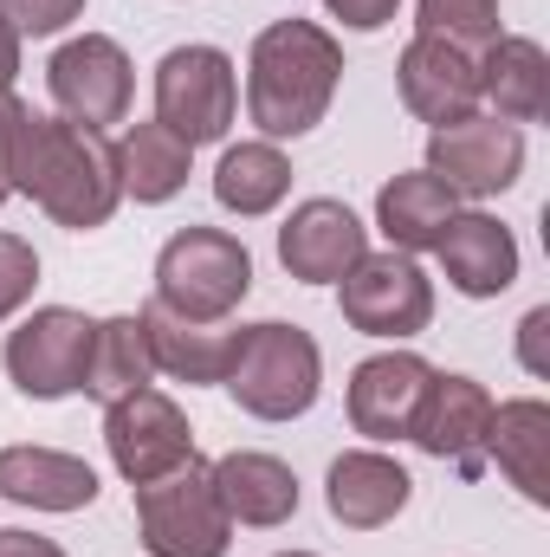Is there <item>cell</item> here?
<instances>
[{"label":"cell","mask_w":550,"mask_h":557,"mask_svg":"<svg viewBox=\"0 0 550 557\" xmlns=\"http://www.w3.org/2000/svg\"><path fill=\"white\" fill-rule=\"evenodd\" d=\"M13 195L46 208L59 227L91 234L117 214L124 182H117V149L104 131H85L72 117H20L13 137Z\"/></svg>","instance_id":"1"},{"label":"cell","mask_w":550,"mask_h":557,"mask_svg":"<svg viewBox=\"0 0 550 557\" xmlns=\"http://www.w3.org/2000/svg\"><path fill=\"white\" fill-rule=\"evenodd\" d=\"M343 78V46L311 20H273L247 52V117L260 137H304L324 124Z\"/></svg>","instance_id":"2"},{"label":"cell","mask_w":550,"mask_h":557,"mask_svg":"<svg viewBox=\"0 0 550 557\" xmlns=\"http://www.w3.org/2000/svg\"><path fill=\"white\" fill-rule=\"evenodd\" d=\"M324 389V357H317V337L304 324H247L240 331V350L227 363V396L260 421H291L304 416Z\"/></svg>","instance_id":"3"},{"label":"cell","mask_w":550,"mask_h":557,"mask_svg":"<svg viewBox=\"0 0 550 557\" xmlns=\"http://www.w3.org/2000/svg\"><path fill=\"white\" fill-rule=\"evenodd\" d=\"M247 292H253V253L227 227H182L155 253V305H168L175 318L221 324L240 311Z\"/></svg>","instance_id":"4"},{"label":"cell","mask_w":550,"mask_h":557,"mask_svg":"<svg viewBox=\"0 0 550 557\" xmlns=\"http://www.w3.org/2000/svg\"><path fill=\"white\" fill-rule=\"evenodd\" d=\"M137 532L149 557H227L234 519H227L201 454H188L175 473L137 486Z\"/></svg>","instance_id":"5"},{"label":"cell","mask_w":550,"mask_h":557,"mask_svg":"<svg viewBox=\"0 0 550 557\" xmlns=\"http://www.w3.org/2000/svg\"><path fill=\"white\" fill-rule=\"evenodd\" d=\"M240 111V78L221 46H175L155 65V124H168L188 149L221 143Z\"/></svg>","instance_id":"6"},{"label":"cell","mask_w":550,"mask_h":557,"mask_svg":"<svg viewBox=\"0 0 550 557\" xmlns=\"http://www.w3.org/2000/svg\"><path fill=\"white\" fill-rule=\"evenodd\" d=\"M343 324L363 337H414L434 318V278L421 273L414 253H363L350 273L337 278Z\"/></svg>","instance_id":"7"},{"label":"cell","mask_w":550,"mask_h":557,"mask_svg":"<svg viewBox=\"0 0 550 557\" xmlns=\"http://www.w3.org/2000/svg\"><path fill=\"white\" fill-rule=\"evenodd\" d=\"M525 169V131L505 124V117H460V124H440L427 137V175L453 195V201H486V195H505Z\"/></svg>","instance_id":"8"},{"label":"cell","mask_w":550,"mask_h":557,"mask_svg":"<svg viewBox=\"0 0 550 557\" xmlns=\"http://www.w3.org/2000/svg\"><path fill=\"white\" fill-rule=\"evenodd\" d=\"M91 331H98V318H85L72 305L33 311L7 337V376H13V389L33 396V403L78 396L85 389V363H91Z\"/></svg>","instance_id":"9"},{"label":"cell","mask_w":550,"mask_h":557,"mask_svg":"<svg viewBox=\"0 0 550 557\" xmlns=\"http://www.w3.org/2000/svg\"><path fill=\"white\" fill-rule=\"evenodd\" d=\"M46 85H52V104L59 117L85 124V131H104V124H124L130 111V91H137V72H130V52L104 33H85V39H65L46 65Z\"/></svg>","instance_id":"10"},{"label":"cell","mask_w":550,"mask_h":557,"mask_svg":"<svg viewBox=\"0 0 550 557\" xmlns=\"http://www.w3.org/2000/svg\"><path fill=\"white\" fill-rule=\"evenodd\" d=\"M104 447L130 486H149L195 454V428L162 389H130V396L104 403Z\"/></svg>","instance_id":"11"},{"label":"cell","mask_w":550,"mask_h":557,"mask_svg":"<svg viewBox=\"0 0 550 557\" xmlns=\"http://www.w3.org/2000/svg\"><path fill=\"white\" fill-rule=\"evenodd\" d=\"M492 409H499V403L486 396V383L434 370V376H427V396H421V409H414L409 441L421 454H434V460H453L460 473H479V467H486Z\"/></svg>","instance_id":"12"},{"label":"cell","mask_w":550,"mask_h":557,"mask_svg":"<svg viewBox=\"0 0 550 557\" xmlns=\"http://www.w3.org/2000/svg\"><path fill=\"white\" fill-rule=\"evenodd\" d=\"M396 85H402V104H409L421 124H460L479 111V59L440 33H414L402 46V65H396Z\"/></svg>","instance_id":"13"},{"label":"cell","mask_w":550,"mask_h":557,"mask_svg":"<svg viewBox=\"0 0 550 557\" xmlns=\"http://www.w3.org/2000/svg\"><path fill=\"white\" fill-rule=\"evenodd\" d=\"M363 253H370V227L343 201H330V195L298 201L291 221L278 227V260H285V273L304 278V285H337Z\"/></svg>","instance_id":"14"},{"label":"cell","mask_w":550,"mask_h":557,"mask_svg":"<svg viewBox=\"0 0 550 557\" xmlns=\"http://www.w3.org/2000/svg\"><path fill=\"white\" fill-rule=\"evenodd\" d=\"M414 499V480L402 460L376 454V447H357V454H337L330 460V480H324V506L337 525L350 532H383L409 512Z\"/></svg>","instance_id":"15"},{"label":"cell","mask_w":550,"mask_h":557,"mask_svg":"<svg viewBox=\"0 0 550 557\" xmlns=\"http://www.w3.org/2000/svg\"><path fill=\"white\" fill-rule=\"evenodd\" d=\"M427 376H434V363H421L414 350L363 357L350 370V428L370 434V441H409L414 409L427 396Z\"/></svg>","instance_id":"16"},{"label":"cell","mask_w":550,"mask_h":557,"mask_svg":"<svg viewBox=\"0 0 550 557\" xmlns=\"http://www.w3.org/2000/svg\"><path fill=\"white\" fill-rule=\"evenodd\" d=\"M434 260H440V273H447V285H453L460 298H499V292L518 278V240H512L505 221H492V214H479V208H460V214L440 227Z\"/></svg>","instance_id":"17"},{"label":"cell","mask_w":550,"mask_h":557,"mask_svg":"<svg viewBox=\"0 0 550 557\" xmlns=\"http://www.w3.org/2000/svg\"><path fill=\"white\" fill-rule=\"evenodd\" d=\"M142 337H149V363L175 383H227V363L240 350V324H201V318H175L168 305H142Z\"/></svg>","instance_id":"18"},{"label":"cell","mask_w":550,"mask_h":557,"mask_svg":"<svg viewBox=\"0 0 550 557\" xmlns=\"http://www.w3.org/2000/svg\"><path fill=\"white\" fill-rule=\"evenodd\" d=\"M473 59H479V98L492 104V117H505V124H538L550 111V59H545L538 39L499 33V39H486Z\"/></svg>","instance_id":"19"},{"label":"cell","mask_w":550,"mask_h":557,"mask_svg":"<svg viewBox=\"0 0 550 557\" xmlns=\"http://www.w3.org/2000/svg\"><path fill=\"white\" fill-rule=\"evenodd\" d=\"M0 499L33 512H85L98 499V473L59 447H0Z\"/></svg>","instance_id":"20"},{"label":"cell","mask_w":550,"mask_h":557,"mask_svg":"<svg viewBox=\"0 0 550 557\" xmlns=\"http://www.w3.org/2000/svg\"><path fill=\"white\" fill-rule=\"evenodd\" d=\"M208 473H214V493H221V506H227L234 525H285L298 512V473L278 454L234 447Z\"/></svg>","instance_id":"21"},{"label":"cell","mask_w":550,"mask_h":557,"mask_svg":"<svg viewBox=\"0 0 550 557\" xmlns=\"http://www.w3.org/2000/svg\"><path fill=\"white\" fill-rule=\"evenodd\" d=\"M486 454L499 460V473H505L532 506H550V409L538 396H518V403H499V409H492Z\"/></svg>","instance_id":"22"},{"label":"cell","mask_w":550,"mask_h":557,"mask_svg":"<svg viewBox=\"0 0 550 557\" xmlns=\"http://www.w3.org/2000/svg\"><path fill=\"white\" fill-rule=\"evenodd\" d=\"M117 149V182H124V195L142 201V208H155V201H168V195H182L188 188V143L175 137L168 124H130L124 137L111 143Z\"/></svg>","instance_id":"23"},{"label":"cell","mask_w":550,"mask_h":557,"mask_svg":"<svg viewBox=\"0 0 550 557\" xmlns=\"http://www.w3.org/2000/svg\"><path fill=\"white\" fill-rule=\"evenodd\" d=\"M453 214H460V201H453L427 169L383 182V195H376V227L389 234V247H396V253H427Z\"/></svg>","instance_id":"24"},{"label":"cell","mask_w":550,"mask_h":557,"mask_svg":"<svg viewBox=\"0 0 550 557\" xmlns=\"http://www.w3.org/2000/svg\"><path fill=\"white\" fill-rule=\"evenodd\" d=\"M285 195H291V162H285V149L266 143V137L234 143V149L221 156V169H214V201H221L227 214H240V221L273 214Z\"/></svg>","instance_id":"25"},{"label":"cell","mask_w":550,"mask_h":557,"mask_svg":"<svg viewBox=\"0 0 550 557\" xmlns=\"http://www.w3.org/2000/svg\"><path fill=\"white\" fill-rule=\"evenodd\" d=\"M155 363H149V337H142V318H104L91 331V363H85V396L98 403H117L130 389H149Z\"/></svg>","instance_id":"26"},{"label":"cell","mask_w":550,"mask_h":557,"mask_svg":"<svg viewBox=\"0 0 550 557\" xmlns=\"http://www.w3.org/2000/svg\"><path fill=\"white\" fill-rule=\"evenodd\" d=\"M414 13H421V33H440L466 52L499 39V0H414Z\"/></svg>","instance_id":"27"},{"label":"cell","mask_w":550,"mask_h":557,"mask_svg":"<svg viewBox=\"0 0 550 557\" xmlns=\"http://www.w3.org/2000/svg\"><path fill=\"white\" fill-rule=\"evenodd\" d=\"M33 285H39V253H33V240L0 234V324L33 298Z\"/></svg>","instance_id":"28"},{"label":"cell","mask_w":550,"mask_h":557,"mask_svg":"<svg viewBox=\"0 0 550 557\" xmlns=\"http://www.w3.org/2000/svg\"><path fill=\"white\" fill-rule=\"evenodd\" d=\"M78 13H85V0H0V20H7L20 39H26V33H33V39L65 33Z\"/></svg>","instance_id":"29"},{"label":"cell","mask_w":550,"mask_h":557,"mask_svg":"<svg viewBox=\"0 0 550 557\" xmlns=\"http://www.w3.org/2000/svg\"><path fill=\"white\" fill-rule=\"evenodd\" d=\"M324 7H330V20H343L350 33H376V26L396 20L402 0H324Z\"/></svg>","instance_id":"30"},{"label":"cell","mask_w":550,"mask_h":557,"mask_svg":"<svg viewBox=\"0 0 550 557\" xmlns=\"http://www.w3.org/2000/svg\"><path fill=\"white\" fill-rule=\"evenodd\" d=\"M545 331H550V305H538V311H525V324H518V357H525V370H532V376H550Z\"/></svg>","instance_id":"31"},{"label":"cell","mask_w":550,"mask_h":557,"mask_svg":"<svg viewBox=\"0 0 550 557\" xmlns=\"http://www.w3.org/2000/svg\"><path fill=\"white\" fill-rule=\"evenodd\" d=\"M20 117H26V104L13 91H0V201L13 195V137H20Z\"/></svg>","instance_id":"32"},{"label":"cell","mask_w":550,"mask_h":557,"mask_svg":"<svg viewBox=\"0 0 550 557\" xmlns=\"http://www.w3.org/2000/svg\"><path fill=\"white\" fill-rule=\"evenodd\" d=\"M0 557H65L52 539H39V532H20V525H7L0 532Z\"/></svg>","instance_id":"33"},{"label":"cell","mask_w":550,"mask_h":557,"mask_svg":"<svg viewBox=\"0 0 550 557\" xmlns=\"http://www.w3.org/2000/svg\"><path fill=\"white\" fill-rule=\"evenodd\" d=\"M13 72H20V33L0 20V91H13Z\"/></svg>","instance_id":"34"},{"label":"cell","mask_w":550,"mask_h":557,"mask_svg":"<svg viewBox=\"0 0 550 557\" xmlns=\"http://www.w3.org/2000/svg\"><path fill=\"white\" fill-rule=\"evenodd\" d=\"M278 557H317V552H278Z\"/></svg>","instance_id":"35"}]
</instances>
